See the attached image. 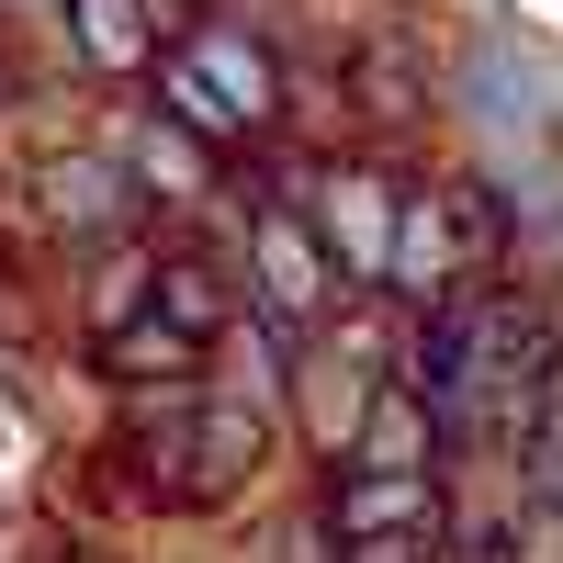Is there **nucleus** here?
<instances>
[{"mask_svg":"<svg viewBox=\"0 0 563 563\" xmlns=\"http://www.w3.org/2000/svg\"><path fill=\"white\" fill-rule=\"evenodd\" d=\"M541 384H552V316H541V294L485 282V294L417 316L406 395L429 406V417H485V429H519V417L541 406Z\"/></svg>","mask_w":563,"mask_h":563,"instance_id":"1","label":"nucleus"},{"mask_svg":"<svg viewBox=\"0 0 563 563\" xmlns=\"http://www.w3.org/2000/svg\"><path fill=\"white\" fill-rule=\"evenodd\" d=\"M158 90H169V113L192 124V135H214V147H238V135H260V124L282 113V79H271V57H260L238 23L192 34V45L158 68Z\"/></svg>","mask_w":563,"mask_h":563,"instance_id":"2","label":"nucleus"},{"mask_svg":"<svg viewBox=\"0 0 563 563\" xmlns=\"http://www.w3.org/2000/svg\"><path fill=\"white\" fill-rule=\"evenodd\" d=\"M327 282H339V260L316 249V225L305 214H260V238H249V305L282 327V339L327 327Z\"/></svg>","mask_w":563,"mask_h":563,"instance_id":"3","label":"nucleus"},{"mask_svg":"<svg viewBox=\"0 0 563 563\" xmlns=\"http://www.w3.org/2000/svg\"><path fill=\"white\" fill-rule=\"evenodd\" d=\"M316 249L339 260V271H361V282H395V225H406V203L384 192L372 169H316Z\"/></svg>","mask_w":563,"mask_h":563,"instance_id":"4","label":"nucleus"},{"mask_svg":"<svg viewBox=\"0 0 563 563\" xmlns=\"http://www.w3.org/2000/svg\"><path fill=\"white\" fill-rule=\"evenodd\" d=\"M327 530H339L350 552H372V541H429L440 530V485L429 474H384V462H350L339 496H327Z\"/></svg>","mask_w":563,"mask_h":563,"instance_id":"5","label":"nucleus"},{"mask_svg":"<svg viewBox=\"0 0 563 563\" xmlns=\"http://www.w3.org/2000/svg\"><path fill=\"white\" fill-rule=\"evenodd\" d=\"M372 339H339L316 361V395H305V429L327 440V451H361V429H372V406H384V384H372Z\"/></svg>","mask_w":563,"mask_h":563,"instance_id":"6","label":"nucleus"},{"mask_svg":"<svg viewBox=\"0 0 563 563\" xmlns=\"http://www.w3.org/2000/svg\"><path fill=\"white\" fill-rule=\"evenodd\" d=\"M158 327H169V339H225V327H238V282H225L203 249H169L158 260Z\"/></svg>","mask_w":563,"mask_h":563,"instance_id":"7","label":"nucleus"},{"mask_svg":"<svg viewBox=\"0 0 563 563\" xmlns=\"http://www.w3.org/2000/svg\"><path fill=\"white\" fill-rule=\"evenodd\" d=\"M34 192H45V214H57V225H90V238H113V225L135 214V180H124L113 158H45Z\"/></svg>","mask_w":563,"mask_h":563,"instance_id":"8","label":"nucleus"},{"mask_svg":"<svg viewBox=\"0 0 563 563\" xmlns=\"http://www.w3.org/2000/svg\"><path fill=\"white\" fill-rule=\"evenodd\" d=\"M350 90L372 102V124H417V113H429V68H417L395 34H372L361 57H350Z\"/></svg>","mask_w":563,"mask_h":563,"instance_id":"9","label":"nucleus"},{"mask_svg":"<svg viewBox=\"0 0 563 563\" xmlns=\"http://www.w3.org/2000/svg\"><path fill=\"white\" fill-rule=\"evenodd\" d=\"M260 462V406H192V485L225 496Z\"/></svg>","mask_w":563,"mask_h":563,"instance_id":"10","label":"nucleus"},{"mask_svg":"<svg viewBox=\"0 0 563 563\" xmlns=\"http://www.w3.org/2000/svg\"><path fill=\"white\" fill-rule=\"evenodd\" d=\"M68 45L90 68H147V0H68Z\"/></svg>","mask_w":563,"mask_h":563,"instance_id":"11","label":"nucleus"},{"mask_svg":"<svg viewBox=\"0 0 563 563\" xmlns=\"http://www.w3.org/2000/svg\"><path fill=\"white\" fill-rule=\"evenodd\" d=\"M113 361L124 372H192V339H169V327H113Z\"/></svg>","mask_w":563,"mask_h":563,"instance_id":"12","label":"nucleus"},{"mask_svg":"<svg viewBox=\"0 0 563 563\" xmlns=\"http://www.w3.org/2000/svg\"><path fill=\"white\" fill-rule=\"evenodd\" d=\"M350 563H429V541H372V552H350Z\"/></svg>","mask_w":563,"mask_h":563,"instance_id":"13","label":"nucleus"}]
</instances>
